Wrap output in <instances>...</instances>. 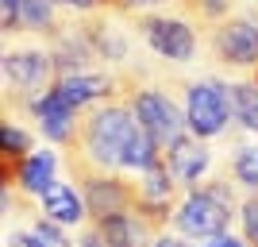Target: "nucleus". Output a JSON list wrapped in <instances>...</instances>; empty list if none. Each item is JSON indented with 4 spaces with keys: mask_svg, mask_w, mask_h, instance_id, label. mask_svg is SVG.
<instances>
[{
    "mask_svg": "<svg viewBox=\"0 0 258 247\" xmlns=\"http://www.w3.org/2000/svg\"><path fill=\"white\" fill-rule=\"evenodd\" d=\"M139 128L127 101H104L81 116L77 139L70 143V166H93V170H123V151Z\"/></svg>",
    "mask_w": 258,
    "mask_h": 247,
    "instance_id": "nucleus-1",
    "label": "nucleus"
},
{
    "mask_svg": "<svg viewBox=\"0 0 258 247\" xmlns=\"http://www.w3.org/2000/svg\"><path fill=\"white\" fill-rule=\"evenodd\" d=\"M70 170L77 174V185H81V197H85L93 224L104 220V216L139 209V185L135 182H127V178H119L112 170H93V166H70Z\"/></svg>",
    "mask_w": 258,
    "mask_h": 247,
    "instance_id": "nucleus-2",
    "label": "nucleus"
},
{
    "mask_svg": "<svg viewBox=\"0 0 258 247\" xmlns=\"http://www.w3.org/2000/svg\"><path fill=\"white\" fill-rule=\"evenodd\" d=\"M127 105H131V112H135V120H139V128L162 147V155L181 139V135H189L185 112L173 105L166 93H158V89H139L135 85L127 93Z\"/></svg>",
    "mask_w": 258,
    "mask_h": 247,
    "instance_id": "nucleus-3",
    "label": "nucleus"
},
{
    "mask_svg": "<svg viewBox=\"0 0 258 247\" xmlns=\"http://www.w3.org/2000/svg\"><path fill=\"white\" fill-rule=\"evenodd\" d=\"M227 120H231L227 85H220V81H193L185 89V124H189V135L216 139V135H224Z\"/></svg>",
    "mask_w": 258,
    "mask_h": 247,
    "instance_id": "nucleus-4",
    "label": "nucleus"
},
{
    "mask_svg": "<svg viewBox=\"0 0 258 247\" xmlns=\"http://www.w3.org/2000/svg\"><path fill=\"white\" fill-rule=\"evenodd\" d=\"M231 213L235 209H227L220 197H212L205 185H193L189 197L177 205V213H173V228H177V236L185 239H216L224 236L227 224H231Z\"/></svg>",
    "mask_w": 258,
    "mask_h": 247,
    "instance_id": "nucleus-5",
    "label": "nucleus"
},
{
    "mask_svg": "<svg viewBox=\"0 0 258 247\" xmlns=\"http://www.w3.org/2000/svg\"><path fill=\"white\" fill-rule=\"evenodd\" d=\"M135 27L143 31L147 46L166 62H189L197 54V35L185 20H170V16H139Z\"/></svg>",
    "mask_w": 258,
    "mask_h": 247,
    "instance_id": "nucleus-6",
    "label": "nucleus"
},
{
    "mask_svg": "<svg viewBox=\"0 0 258 247\" xmlns=\"http://www.w3.org/2000/svg\"><path fill=\"white\" fill-rule=\"evenodd\" d=\"M212 54L224 66L258 70V27L250 20H220L212 27Z\"/></svg>",
    "mask_w": 258,
    "mask_h": 247,
    "instance_id": "nucleus-7",
    "label": "nucleus"
},
{
    "mask_svg": "<svg viewBox=\"0 0 258 247\" xmlns=\"http://www.w3.org/2000/svg\"><path fill=\"white\" fill-rule=\"evenodd\" d=\"M50 77H58V74H54V58H50V54H39V51L4 54V81L16 85V89H23L27 101H31L35 93H43Z\"/></svg>",
    "mask_w": 258,
    "mask_h": 247,
    "instance_id": "nucleus-8",
    "label": "nucleus"
},
{
    "mask_svg": "<svg viewBox=\"0 0 258 247\" xmlns=\"http://www.w3.org/2000/svg\"><path fill=\"white\" fill-rule=\"evenodd\" d=\"M100 232V239H104V247H147L151 239H158L147 228V220L135 213H116V216H104V220H97L93 224Z\"/></svg>",
    "mask_w": 258,
    "mask_h": 247,
    "instance_id": "nucleus-9",
    "label": "nucleus"
},
{
    "mask_svg": "<svg viewBox=\"0 0 258 247\" xmlns=\"http://www.w3.org/2000/svg\"><path fill=\"white\" fill-rule=\"evenodd\" d=\"M43 201V216L46 220H54V224H62V228H70V224H81L89 216V209H85V197L77 193L74 185H66V182H58L54 178L50 185H46V193L39 197Z\"/></svg>",
    "mask_w": 258,
    "mask_h": 247,
    "instance_id": "nucleus-10",
    "label": "nucleus"
},
{
    "mask_svg": "<svg viewBox=\"0 0 258 247\" xmlns=\"http://www.w3.org/2000/svg\"><path fill=\"white\" fill-rule=\"evenodd\" d=\"M162 159L170 162V170L177 174V182L181 185H193L201 182V174L208 170V151H205V139H197V135H181V139L173 143Z\"/></svg>",
    "mask_w": 258,
    "mask_h": 247,
    "instance_id": "nucleus-11",
    "label": "nucleus"
},
{
    "mask_svg": "<svg viewBox=\"0 0 258 247\" xmlns=\"http://www.w3.org/2000/svg\"><path fill=\"white\" fill-rule=\"evenodd\" d=\"M81 31H85V39L93 43L97 58H108V62H123V58H127V39H123V31H116L112 12H108V16H89V20L81 23Z\"/></svg>",
    "mask_w": 258,
    "mask_h": 247,
    "instance_id": "nucleus-12",
    "label": "nucleus"
},
{
    "mask_svg": "<svg viewBox=\"0 0 258 247\" xmlns=\"http://www.w3.org/2000/svg\"><path fill=\"white\" fill-rule=\"evenodd\" d=\"M54 170H58V159H54L50 151H31V155L23 159L20 174H16V182H20L23 193L43 197V193H46V185L54 182Z\"/></svg>",
    "mask_w": 258,
    "mask_h": 247,
    "instance_id": "nucleus-13",
    "label": "nucleus"
},
{
    "mask_svg": "<svg viewBox=\"0 0 258 247\" xmlns=\"http://www.w3.org/2000/svg\"><path fill=\"white\" fill-rule=\"evenodd\" d=\"M162 162V147L147 135L143 128H135V135H131V143H127V151H123V170H131V174H147L151 166H158Z\"/></svg>",
    "mask_w": 258,
    "mask_h": 247,
    "instance_id": "nucleus-14",
    "label": "nucleus"
},
{
    "mask_svg": "<svg viewBox=\"0 0 258 247\" xmlns=\"http://www.w3.org/2000/svg\"><path fill=\"white\" fill-rule=\"evenodd\" d=\"M227 97H231V116L247 131H258V81H239L227 89Z\"/></svg>",
    "mask_w": 258,
    "mask_h": 247,
    "instance_id": "nucleus-15",
    "label": "nucleus"
},
{
    "mask_svg": "<svg viewBox=\"0 0 258 247\" xmlns=\"http://www.w3.org/2000/svg\"><path fill=\"white\" fill-rule=\"evenodd\" d=\"M20 23L23 27H31V31H58V23H54V0H23L20 4Z\"/></svg>",
    "mask_w": 258,
    "mask_h": 247,
    "instance_id": "nucleus-16",
    "label": "nucleus"
},
{
    "mask_svg": "<svg viewBox=\"0 0 258 247\" xmlns=\"http://www.w3.org/2000/svg\"><path fill=\"white\" fill-rule=\"evenodd\" d=\"M231 174H235L239 185H247V189H258V147H243L231 162Z\"/></svg>",
    "mask_w": 258,
    "mask_h": 247,
    "instance_id": "nucleus-17",
    "label": "nucleus"
},
{
    "mask_svg": "<svg viewBox=\"0 0 258 247\" xmlns=\"http://www.w3.org/2000/svg\"><path fill=\"white\" fill-rule=\"evenodd\" d=\"M239 220H243V239L250 247H258V193H250L239 205Z\"/></svg>",
    "mask_w": 258,
    "mask_h": 247,
    "instance_id": "nucleus-18",
    "label": "nucleus"
},
{
    "mask_svg": "<svg viewBox=\"0 0 258 247\" xmlns=\"http://www.w3.org/2000/svg\"><path fill=\"white\" fill-rule=\"evenodd\" d=\"M181 4H189V8L201 16V20H227V12H231V0H181Z\"/></svg>",
    "mask_w": 258,
    "mask_h": 247,
    "instance_id": "nucleus-19",
    "label": "nucleus"
},
{
    "mask_svg": "<svg viewBox=\"0 0 258 247\" xmlns=\"http://www.w3.org/2000/svg\"><path fill=\"white\" fill-rule=\"evenodd\" d=\"M20 4H23V0H0V20H4V31L20 27Z\"/></svg>",
    "mask_w": 258,
    "mask_h": 247,
    "instance_id": "nucleus-20",
    "label": "nucleus"
},
{
    "mask_svg": "<svg viewBox=\"0 0 258 247\" xmlns=\"http://www.w3.org/2000/svg\"><path fill=\"white\" fill-rule=\"evenodd\" d=\"M62 8H74V12H97V8H108V0H54Z\"/></svg>",
    "mask_w": 258,
    "mask_h": 247,
    "instance_id": "nucleus-21",
    "label": "nucleus"
},
{
    "mask_svg": "<svg viewBox=\"0 0 258 247\" xmlns=\"http://www.w3.org/2000/svg\"><path fill=\"white\" fill-rule=\"evenodd\" d=\"M205 247H250L243 236H231V232H224V236H216V239H205Z\"/></svg>",
    "mask_w": 258,
    "mask_h": 247,
    "instance_id": "nucleus-22",
    "label": "nucleus"
},
{
    "mask_svg": "<svg viewBox=\"0 0 258 247\" xmlns=\"http://www.w3.org/2000/svg\"><path fill=\"white\" fill-rule=\"evenodd\" d=\"M151 4H166V0H119V12H135V8H151Z\"/></svg>",
    "mask_w": 258,
    "mask_h": 247,
    "instance_id": "nucleus-23",
    "label": "nucleus"
},
{
    "mask_svg": "<svg viewBox=\"0 0 258 247\" xmlns=\"http://www.w3.org/2000/svg\"><path fill=\"white\" fill-rule=\"evenodd\" d=\"M77 247H104V239H100V232H97V228H89L85 236H81V243H77Z\"/></svg>",
    "mask_w": 258,
    "mask_h": 247,
    "instance_id": "nucleus-24",
    "label": "nucleus"
},
{
    "mask_svg": "<svg viewBox=\"0 0 258 247\" xmlns=\"http://www.w3.org/2000/svg\"><path fill=\"white\" fill-rule=\"evenodd\" d=\"M151 247H185V243H181L177 236H158V239H154Z\"/></svg>",
    "mask_w": 258,
    "mask_h": 247,
    "instance_id": "nucleus-25",
    "label": "nucleus"
}]
</instances>
